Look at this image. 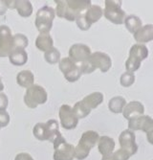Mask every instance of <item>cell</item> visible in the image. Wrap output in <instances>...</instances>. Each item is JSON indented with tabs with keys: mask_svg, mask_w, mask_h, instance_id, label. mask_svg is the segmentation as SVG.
<instances>
[{
	"mask_svg": "<svg viewBox=\"0 0 153 160\" xmlns=\"http://www.w3.org/2000/svg\"><path fill=\"white\" fill-rule=\"evenodd\" d=\"M99 133L95 130H87L83 132L77 147H75V158L84 160L90 154L91 150L96 146L99 140Z\"/></svg>",
	"mask_w": 153,
	"mask_h": 160,
	"instance_id": "6da1fadb",
	"label": "cell"
},
{
	"mask_svg": "<svg viewBox=\"0 0 153 160\" xmlns=\"http://www.w3.org/2000/svg\"><path fill=\"white\" fill-rule=\"evenodd\" d=\"M23 100L28 108L34 109L38 106L44 105L46 103L48 100V93L43 86L39 84H33L26 89Z\"/></svg>",
	"mask_w": 153,
	"mask_h": 160,
	"instance_id": "7a4b0ae2",
	"label": "cell"
},
{
	"mask_svg": "<svg viewBox=\"0 0 153 160\" xmlns=\"http://www.w3.org/2000/svg\"><path fill=\"white\" fill-rule=\"evenodd\" d=\"M55 18V9L50 6L41 7L36 14L35 25L40 34H49Z\"/></svg>",
	"mask_w": 153,
	"mask_h": 160,
	"instance_id": "3957f363",
	"label": "cell"
},
{
	"mask_svg": "<svg viewBox=\"0 0 153 160\" xmlns=\"http://www.w3.org/2000/svg\"><path fill=\"white\" fill-rule=\"evenodd\" d=\"M104 9H103V16L104 18L116 25H121L123 23L126 18V12L122 8L121 0H106L104 1Z\"/></svg>",
	"mask_w": 153,
	"mask_h": 160,
	"instance_id": "277c9868",
	"label": "cell"
},
{
	"mask_svg": "<svg viewBox=\"0 0 153 160\" xmlns=\"http://www.w3.org/2000/svg\"><path fill=\"white\" fill-rule=\"evenodd\" d=\"M92 5L90 0H67V20L75 21L76 18L85 11Z\"/></svg>",
	"mask_w": 153,
	"mask_h": 160,
	"instance_id": "5b68a950",
	"label": "cell"
},
{
	"mask_svg": "<svg viewBox=\"0 0 153 160\" xmlns=\"http://www.w3.org/2000/svg\"><path fill=\"white\" fill-rule=\"evenodd\" d=\"M11 29L7 25H0V58L9 57L13 50V39Z\"/></svg>",
	"mask_w": 153,
	"mask_h": 160,
	"instance_id": "8992f818",
	"label": "cell"
},
{
	"mask_svg": "<svg viewBox=\"0 0 153 160\" xmlns=\"http://www.w3.org/2000/svg\"><path fill=\"white\" fill-rule=\"evenodd\" d=\"M59 117L60 125L64 129H74L78 127L79 119L73 112L72 107L69 105H62L59 110Z\"/></svg>",
	"mask_w": 153,
	"mask_h": 160,
	"instance_id": "52a82bcc",
	"label": "cell"
},
{
	"mask_svg": "<svg viewBox=\"0 0 153 160\" xmlns=\"http://www.w3.org/2000/svg\"><path fill=\"white\" fill-rule=\"evenodd\" d=\"M128 129L132 132L142 130V132L148 133L153 132V119L149 115L136 116L134 118L128 120Z\"/></svg>",
	"mask_w": 153,
	"mask_h": 160,
	"instance_id": "ba28073f",
	"label": "cell"
},
{
	"mask_svg": "<svg viewBox=\"0 0 153 160\" xmlns=\"http://www.w3.org/2000/svg\"><path fill=\"white\" fill-rule=\"evenodd\" d=\"M119 143L121 149L127 152L130 156L134 155L138 152V145L136 143V136L134 132L130 129H124L119 136Z\"/></svg>",
	"mask_w": 153,
	"mask_h": 160,
	"instance_id": "9c48e42d",
	"label": "cell"
},
{
	"mask_svg": "<svg viewBox=\"0 0 153 160\" xmlns=\"http://www.w3.org/2000/svg\"><path fill=\"white\" fill-rule=\"evenodd\" d=\"M88 61L96 69H100L102 73H105V72L109 71V69L112 66V60H111L110 56L100 51L91 53L90 57L88 58Z\"/></svg>",
	"mask_w": 153,
	"mask_h": 160,
	"instance_id": "30bf717a",
	"label": "cell"
},
{
	"mask_svg": "<svg viewBox=\"0 0 153 160\" xmlns=\"http://www.w3.org/2000/svg\"><path fill=\"white\" fill-rule=\"evenodd\" d=\"M91 49L83 43H75L69 49V58L77 64L88 60L91 55Z\"/></svg>",
	"mask_w": 153,
	"mask_h": 160,
	"instance_id": "8fae6325",
	"label": "cell"
},
{
	"mask_svg": "<svg viewBox=\"0 0 153 160\" xmlns=\"http://www.w3.org/2000/svg\"><path fill=\"white\" fill-rule=\"evenodd\" d=\"M46 125V132H47V141H50L54 148H55L60 143L66 141L65 138L60 132V124L57 120L51 119L45 123Z\"/></svg>",
	"mask_w": 153,
	"mask_h": 160,
	"instance_id": "7c38bea8",
	"label": "cell"
},
{
	"mask_svg": "<svg viewBox=\"0 0 153 160\" xmlns=\"http://www.w3.org/2000/svg\"><path fill=\"white\" fill-rule=\"evenodd\" d=\"M54 149V160H74L75 158V147L66 141L60 143Z\"/></svg>",
	"mask_w": 153,
	"mask_h": 160,
	"instance_id": "4fadbf2b",
	"label": "cell"
},
{
	"mask_svg": "<svg viewBox=\"0 0 153 160\" xmlns=\"http://www.w3.org/2000/svg\"><path fill=\"white\" fill-rule=\"evenodd\" d=\"M122 115L127 121L136 116H141L145 114V107L139 101H131L122 109Z\"/></svg>",
	"mask_w": 153,
	"mask_h": 160,
	"instance_id": "5bb4252c",
	"label": "cell"
},
{
	"mask_svg": "<svg viewBox=\"0 0 153 160\" xmlns=\"http://www.w3.org/2000/svg\"><path fill=\"white\" fill-rule=\"evenodd\" d=\"M133 37L139 44H144V43L150 42L153 39V25L152 24L143 25L139 30H137L133 34Z\"/></svg>",
	"mask_w": 153,
	"mask_h": 160,
	"instance_id": "9a60e30c",
	"label": "cell"
},
{
	"mask_svg": "<svg viewBox=\"0 0 153 160\" xmlns=\"http://www.w3.org/2000/svg\"><path fill=\"white\" fill-rule=\"evenodd\" d=\"M115 141L113 138H111L109 136L103 135L100 136L98 143H97V146H98V151L99 152L103 155H109L111 153L114 152L115 150Z\"/></svg>",
	"mask_w": 153,
	"mask_h": 160,
	"instance_id": "2e32d148",
	"label": "cell"
},
{
	"mask_svg": "<svg viewBox=\"0 0 153 160\" xmlns=\"http://www.w3.org/2000/svg\"><path fill=\"white\" fill-rule=\"evenodd\" d=\"M129 58L136 60L137 62H141L147 59L148 57V49L145 44H139V43H135L133 44L129 50Z\"/></svg>",
	"mask_w": 153,
	"mask_h": 160,
	"instance_id": "e0dca14e",
	"label": "cell"
},
{
	"mask_svg": "<svg viewBox=\"0 0 153 160\" xmlns=\"http://www.w3.org/2000/svg\"><path fill=\"white\" fill-rule=\"evenodd\" d=\"M84 18L87 20L88 24L91 26L94 23L98 22L103 16V9H102L99 5H91L83 13Z\"/></svg>",
	"mask_w": 153,
	"mask_h": 160,
	"instance_id": "ac0fdd59",
	"label": "cell"
},
{
	"mask_svg": "<svg viewBox=\"0 0 153 160\" xmlns=\"http://www.w3.org/2000/svg\"><path fill=\"white\" fill-rule=\"evenodd\" d=\"M80 101L85 105L86 108H88L90 110H93L103 104V94L102 92H93V93H90L87 96H85Z\"/></svg>",
	"mask_w": 153,
	"mask_h": 160,
	"instance_id": "d6986e66",
	"label": "cell"
},
{
	"mask_svg": "<svg viewBox=\"0 0 153 160\" xmlns=\"http://www.w3.org/2000/svg\"><path fill=\"white\" fill-rule=\"evenodd\" d=\"M36 47L41 52H47L54 47V40L50 34H39L36 38Z\"/></svg>",
	"mask_w": 153,
	"mask_h": 160,
	"instance_id": "ffe728a7",
	"label": "cell"
},
{
	"mask_svg": "<svg viewBox=\"0 0 153 160\" xmlns=\"http://www.w3.org/2000/svg\"><path fill=\"white\" fill-rule=\"evenodd\" d=\"M9 61L12 65L22 66L28 62V53L25 49H13L9 55Z\"/></svg>",
	"mask_w": 153,
	"mask_h": 160,
	"instance_id": "44dd1931",
	"label": "cell"
},
{
	"mask_svg": "<svg viewBox=\"0 0 153 160\" xmlns=\"http://www.w3.org/2000/svg\"><path fill=\"white\" fill-rule=\"evenodd\" d=\"M17 82L22 88H29L35 84V75L30 70H22L17 75Z\"/></svg>",
	"mask_w": 153,
	"mask_h": 160,
	"instance_id": "7402d4cb",
	"label": "cell"
},
{
	"mask_svg": "<svg viewBox=\"0 0 153 160\" xmlns=\"http://www.w3.org/2000/svg\"><path fill=\"white\" fill-rule=\"evenodd\" d=\"M13 9H16L22 18H29L33 13V5L28 0H17L15 1Z\"/></svg>",
	"mask_w": 153,
	"mask_h": 160,
	"instance_id": "603a6c76",
	"label": "cell"
},
{
	"mask_svg": "<svg viewBox=\"0 0 153 160\" xmlns=\"http://www.w3.org/2000/svg\"><path fill=\"white\" fill-rule=\"evenodd\" d=\"M127 100L122 96H115L111 98L108 102V109L115 114H120L122 112L123 108L127 105Z\"/></svg>",
	"mask_w": 153,
	"mask_h": 160,
	"instance_id": "cb8c5ba5",
	"label": "cell"
},
{
	"mask_svg": "<svg viewBox=\"0 0 153 160\" xmlns=\"http://www.w3.org/2000/svg\"><path fill=\"white\" fill-rule=\"evenodd\" d=\"M123 24L126 25L127 31L131 34H134L137 30H139L143 26V22L141 18L135 16V14H129V16L126 17V18L123 20Z\"/></svg>",
	"mask_w": 153,
	"mask_h": 160,
	"instance_id": "d4e9b609",
	"label": "cell"
},
{
	"mask_svg": "<svg viewBox=\"0 0 153 160\" xmlns=\"http://www.w3.org/2000/svg\"><path fill=\"white\" fill-rule=\"evenodd\" d=\"M74 114L76 115V117L79 120V119H83L87 117V116L90 114L91 110L85 107V105L82 103L81 101H79L74 105V107L72 108Z\"/></svg>",
	"mask_w": 153,
	"mask_h": 160,
	"instance_id": "484cf974",
	"label": "cell"
},
{
	"mask_svg": "<svg viewBox=\"0 0 153 160\" xmlns=\"http://www.w3.org/2000/svg\"><path fill=\"white\" fill-rule=\"evenodd\" d=\"M61 60L60 52L55 47H53L49 51L44 53V61L49 64H57Z\"/></svg>",
	"mask_w": 153,
	"mask_h": 160,
	"instance_id": "4316f807",
	"label": "cell"
},
{
	"mask_svg": "<svg viewBox=\"0 0 153 160\" xmlns=\"http://www.w3.org/2000/svg\"><path fill=\"white\" fill-rule=\"evenodd\" d=\"M33 134L39 141H46L47 132L45 123H36L33 128Z\"/></svg>",
	"mask_w": 153,
	"mask_h": 160,
	"instance_id": "83f0119b",
	"label": "cell"
},
{
	"mask_svg": "<svg viewBox=\"0 0 153 160\" xmlns=\"http://www.w3.org/2000/svg\"><path fill=\"white\" fill-rule=\"evenodd\" d=\"M77 63H75L70 58L66 57L61 59L59 62V69L61 71V73L63 75H66L67 73H69L70 71H72L75 67H76Z\"/></svg>",
	"mask_w": 153,
	"mask_h": 160,
	"instance_id": "f1b7e54d",
	"label": "cell"
},
{
	"mask_svg": "<svg viewBox=\"0 0 153 160\" xmlns=\"http://www.w3.org/2000/svg\"><path fill=\"white\" fill-rule=\"evenodd\" d=\"M13 49H25L29 44V39L23 34H16L12 36Z\"/></svg>",
	"mask_w": 153,
	"mask_h": 160,
	"instance_id": "f546056e",
	"label": "cell"
},
{
	"mask_svg": "<svg viewBox=\"0 0 153 160\" xmlns=\"http://www.w3.org/2000/svg\"><path fill=\"white\" fill-rule=\"evenodd\" d=\"M135 82V74L131 72H124L120 77V83L123 87H130Z\"/></svg>",
	"mask_w": 153,
	"mask_h": 160,
	"instance_id": "4dcf8cb0",
	"label": "cell"
},
{
	"mask_svg": "<svg viewBox=\"0 0 153 160\" xmlns=\"http://www.w3.org/2000/svg\"><path fill=\"white\" fill-rule=\"evenodd\" d=\"M81 75H82L81 72H80V70H79V66L77 64L76 67L72 71H70L69 73L64 75V78L69 82H78L80 79Z\"/></svg>",
	"mask_w": 153,
	"mask_h": 160,
	"instance_id": "1f68e13d",
	"label": "cell"
},
{
	"mask_svg": "<svg viewBox=\"0 0 153 160\" xmlns=\"http://www.w3.org/2000/svg\"><path fill=\"white\" fill-rule=\"evenodd\" d=\"M80 72H81V74H91L93 73V72L96 71V68L90 63V62L87 60L85 62H80L78 64Z\"/></svg>",
	"mask_w": 153,
	"mask_h": 160,
	"instance_id": "d6a6232c",
	"label": "cell"
},
{
	"mask_svg": "<svg viewBox=\"0 0 153 160\" xmlns=\"http://www.w3.org/2000/svg\"><path fill=\"white\" fill-rule=\"evenodd\" d=\"M75 21H76V23H77V26L80 29L81 31H87V30H89L90 27H91V26L88 24L87 20L85 19L84 14H83V13L79 14V16H78V17L76 18Z\"/></svg>",
	"mask_w": 153,
	"mask_h": 160,
	"instance_id": "836d02e7",
	"label": "cell"
},
{
	"mask_svg": "<svg viewBox=\"0 0 153 160\" xmlns=\"http://www.w3.org/2000/svg\"><path fill=\"white\" fill-rule=\"evenodd\" d=\"M15 1H8V0H0V16H4L8 9H13Z\"/></svg>",
	"mask_w": 153,
	"mask_h": 160,
	"instance_id": "e575fe53",
	"label": "cell"
},
{
	"mask_svg": "<svg viewBox=\"0 0 153 160\" xmlns=\"http://www.w3.org/2000/svg\"><path fill=\"white\" fill-rule=\"evenodd\" d=\"M10 114L6 110H0V128H5L10 124Z\"/></svg>",
	"mask_w": 153,
	"mask_h": 160,
	"instance_id": "d590c367",
	"label": "cell"
},
{
	"mask_svg": "<svg viewBox=\"0 0 153 160\" xmlns=\"http://www.w3.org/2000/svg\"><path fill=\"white\" fill-rule=\"evenodd\" d=\"M112 154H113V156L115 157L116 160H128V159L131 157L130 154H129L127 152L123 151V150H122V149L117 150V151L114 152Z\"/></svg>",
	"mask_w": 153,
	"mask_h": 160,
	"instance_id": "8d00e7d4",
	"label": "cell"
},
{
	"mask_svg": "<svg viewBox=\"0 0 153 160\" xmlns=\"http://www.w3.org/2000/svg\"><path fill=\"white\" fill-rule=\"evenodd\" d=\"M8 106H9L8 96L3 92H0V110H6Z\"/></svg>",
	"mask_w": 153,
	"mask_h": 160,
	"instance_id": "74e56055",
	"label": "cell"
},
{
	"mask_svg": "<svg viewBox=\"0 0 153 160\" xmlns=\"http://www.w3.org/2000/svg\"><path fill=\"white\" fill-rule=\"evenodd\" d=\"M15 160H35L33 156L28 152H19L16 155Z\"/></svg>",
	"mask_w": 153,
	"mask_h": 160,
	"instance_id": "f35d334b",
	"label": "cell"
},
{
	"mask_svg": "<svg viewBox=\"0 0 153 160\" xmlns=\"http://www.w3.org/2000/svg\"><path fill=\"white\" fill-rule=\"evenodd\" d=\"M102 160H116V159H115V157L113 156V154L111 153V154H109V155H105V156H103Z\"/></svg>",
	"mask_w": 153,
	"mask_h": 160,
	"instance_id": "ab89813d",
	"label": "cell"
},
{
	"mask_svg": "<svg viewBox=\"0 0 153 160\" xmlns=\"http://www.w3.org/2000/svg\"><path fill=\"white\" fill-rule=\"evenodd\" d=\"M3 89H4V83L1 80V77H0V92H2Z\"/></svg>",
	"mask_w": 153,
	"mask_h": 160,
	"instance_id": "60d3db41",
	"label": "cell"
},
{
	"mask_svg": "<svg viewBox=\"0 0 153 160\" xmlns=\"http://www.w3.org/2000/svg\"><path fill=\"white\" fill-rule=\"evenodd\" d=\"M0 129H1V128H0Z\"/></svg>",
	"mask_w": 153,
	"mask_h": 160,
	"instance_id": "b9f144b4",
	"label": "cell"
}]
</instances>
